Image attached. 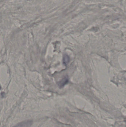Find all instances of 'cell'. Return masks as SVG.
<instances>
[{"mask_svg":"<svg viewBox=\"0 0 126 127\" xmlns=\"http://www.w3.org/2000/svg\"><path fill=\"white\" fill-rule=\"evenodd\" d=\"M33 123V121L31 120L25 121L19 123L13 127H30Z\"/></svg>","mask_w":126,"mask_h":127,"instance_id":"1","label":"cell"},{"mask_svg":"<svg viewBox=\"0 0 126 127\" xmlns=\"http://www.w3.org/2000/svg\"><path fill=\"white\" fill-rule=\"evenodd\" d=\"M68 81L67 78H65L64 79H63L60 83V85L61 87H62L64 85H65Z\"/></svg>","mask_w":126,"mask_h":127,"instance_id":"2","label":"cell"},{"mask_svg":"<svg viewBox=\"0 0 126 127\" xmlns=\"http://www.w3.org/2000/svg\"><path fill=\"white\" fill-rule=\"evenodd\" d=\"M1 89V86H0V89Z\"/></svg>","mask_w":126,"mask_h":127,"instance_id":"3","label":"cell"}]
</instances>
